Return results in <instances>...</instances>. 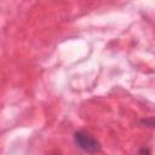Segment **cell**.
<instances>
[{"label": "cell", "mask_w": 155, "mask_h": 155, "mask_svg": "<svg viewBox=\"0 0 155 155\" xmlns=\"http://www.w3.org/2000/svg\"><path fill=\"white\" fill-rule=\"evenodd\" d=\"M74 142L80 149L87 153H96L101 149L99 142L84 131H78L74 133Z\"/></svg>", "instance_id": "6da1fadb"}, {"label": "cell", "mask_w": 155, "mask_h": 155, "mask_svg": "<svg viewBox=\"0 0 155 155\" xmlns=\"http://www.w3.org/2000/svg\"><path fill=\"white\" fill-rule=\"evenodd\" d=\"M143 122L150 127H155V117H150V119H147V120H143Z\"/></svg>", "instance_id": "7a4b0ae2"}]
</instances>
